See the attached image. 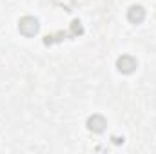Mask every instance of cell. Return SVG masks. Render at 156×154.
Returning a JSON list of instances; mask_svg holds the SVG:
<instances>
[{"label":"cell","instance_id":"6da1fadb","mask_svg":"<svg viewBox=\"0 0 156 154\" xmlns=\"http://www.w3.org/2000/svg\"><path fill=\"white\" fill-rule=\"evenodd\" d=\"M18 31L24 35V37H35L38 33V20L35 16H22L18 20Z\"/></svg>","mask_w":156,"mask_h":154},{"label":"cell","instance_id":"7a4b0ae2","mask_svg":"<svg viewBox=\"0 0 156 154\" xmlns=\"http://www.w3.org/2000/svg\"><path fill=\"white\" fill-rule=\"evenodd\" d=\"M116 67L122 75H131V73L136 71L138 62H136V58H133L131 54H122L116 60Z\"/></svg>","mask_w":156,"mask_h":154},{"label":"cell","instance_id":"3957f363","mask_svg":"<svg viewBox=\"0 0 156 154\" xmlns=\"http://www.w3.org/2000/svg\"><path fill=\"white\" fill-rule=\"evenodd\" d=\"M105 127H107V120L102 114H93V116L87 118V129H89L91 132L100 134V132L105 131Z\"/></svg>","mask_w":156,"mask_h":154},{"label":"cell","instance_id":"277c9868","mask_svg":"<svg viewBox=\"0 0 156 154\" xmlns=\"http://www.w3.org/2000/svg\"><path fill=\"white\" fill-rule=\"evenodd\" d=\"M145 18V9L142 5H131L127 11V20L131 24H142Z\"/></svg>","mask_w":156,"mask_h":154},{"label":"cell","instance_id":"5b68a950","mask_svg":"<svg viewBox=\"0 0 156 154\" xmlns=\"http://www.w3.org/2000/svg\"><path fill=\"white\" fill-rule=\"evenodd\" d=\"M71 31H73V35H80V33H82V26H80L78 20H75V22L71 24Z\"/></svg>","mask_w":156,"mask_h":154}]
</instances>
